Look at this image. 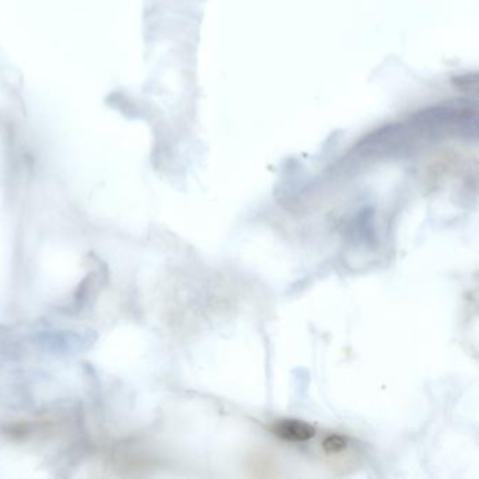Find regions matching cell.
I'll return each instance as SVG.
<instances>
[{"label": "cell", "instance_id": "obj_1", "mask_svg": "<svg viewBox=\"0 0 479 479\" xmlns=\"http://www.w3.org/2000/svg\"><path fill=\"white\" fill-rule=\"evenodd\" d=\"M273 431L280 438L287 440V441H294V443L308 441L314 438L316 434L314 426H311L307 422L297 421V419H286V421L277 422L273 428Z\"/></svg>", "mask_w": 479, "mask_h": 479}, {"label": "cell", "instance_id": "obj_2", "mask_svg": "<svg viewBox=\"0 0 479 479\" xmlns=\"http://www.w3.org/2000/svg\"><path fill=\"white\" fill-rule=\"evenodd\" d=\"M322 448L328 454H339L347 448V438L340 434H329L324 438Z\"/></svg>", "mask_w": 479, "mask_h": 479}]
</instances>
